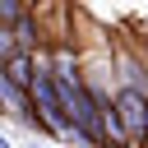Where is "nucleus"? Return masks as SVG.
Returning a JSON list of instances; mask_svg holds the SVG:
<instances>
[{
    "label": "nucleus",
    "mask_w": 148,
    "mask_h": 148,
    "mask_svg": "<svg viewBox=\"0 0 148 148\" xmlns=\"http://www.w3.org/2000/svg\"><path fill=\"white\" fill-rule=\"evenodd\" d=\"M46 60H51V83H56V97H60V111L74 130V143L83 148H106L102 143V120L88 102V83H83V56H79V42L74 37H56L46 46Z\"/></svg>",
    "instance_id": "nucleus-1"
},
{
    "label": "nucleus",
    "mask_w": 148,
    "mask_h": 148,
    "mask_svg": "<svg viewBox=\"0 0 148 148\" xmlns=\"http://www.w3.org/2000/svg\"><path fill=\"white\" fill-rule=\"evenodd\" d=\"M28 102H32V125H37V134H46V139H74V130H69V120H65V111H60L56 83H51V60H46V51L32 56Z\"/></svg>",
    "instance_id": "nucleus-2"
},
{
    "label": "nucleus",
    "mask_w": 148,
    "mask_h": 148,
    "mask_svg": "<svg viewBox=\"0 0 148 148\" xmlns=\"http://www.w3.org/2000/svg\"><path fill=\"white\" fill-rule=\"evenodd\" d=\"M116 120L130 148H143L148 139V92L139 88H116Z\"/></svg>",
    "instance_id": "nucleus-3"
},
{
    "label": "nucleus",
    "mask_w": 148,
    "mask_h": 148,
    "mask_svg": "<svg viewBox=\"0 0 148 148\" xmlns=\"http://www.w3.org/2000/svg\"><path fill=\"white\" fill-rule=\"evenodd\" d=\"M0 74H5L14 88H28V83H32V56H23V51H18V56H9V60L0 65Z\"/></svg>",
    "instance_id": "nucleus-4"
},
{
    "label": "nucleus",
    "mask_w": 148,
    "mask_h": 148,
    "mask_svg": "<svg viewBox=\"0 0 148 148\" xmlns=\"http://www.w3.org/2000/svg\"><path fill=\"white\" fill-rule=\"evenodd\" d=\"M23 9H28L23 0H0V28H14L23 18Z\"/></svg>",
    "instance_id": "nucleus-5"
},
{
    "label": "nucleus",
    "mask_w": 148,
    "mask_h": 148,
    "mask_svg": "<svg viewBox=\"0 0 148 148\" xmlns=\"http://www.w3.org/2000/svg\"><path fill=\"white\" fill-rule=\"evenodd\" d=\"M9 56H18V46H14V32H9V28H0V65H5Z\"/></svg>",
    "instance_id": "nucleus-6"
},
{
    "label": "nucleus",
    "mask_w": 148,
    "mask_h": 148,
    "mask_svg": "<svg viewBox=\"0 0 148 148\" xmlns=\"http://www.w3.org/2000/svg\"><path fill=\"white\" fill-rule=\"evenodd\" d=\"M143 148H148V139H143Z\"/></svg>",
    "instance_id": "nucleus-7"
}]
</instances>
